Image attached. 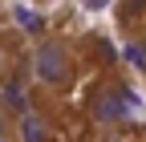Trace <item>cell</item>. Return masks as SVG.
I'll use <instances>...</instances> for the list:
<instances>
[{"mask_svg": "<svg viewBox=\"0 0 146 142\" xmlns=\"http://www.w3.org/2000/svg\"><path fill=\"white\" fill-rule=\"evenodd\" d=\"M12 134H16V114L8 110V102L0 98V142H4V138H12Z\"/></svg>", "mask_w": 146, "mask_h": 142, "instance_id": "277c9868", "label": "cell"}, {"mask_svg": "<svg viewBox=\"0 0 146 142\" xmlns=\"http://www.w3.org/2000/svg\"><path fill=\"white\" fill-rule=\"evenodd\" d=\"M25 77L29 90L41 98H69L81 81V53L61 33H41L33 37L25 53Z\"/></svg>", "mask_w": 146, "mask_h": 142, "instance_id": "6da1fadb", "label": "cell"}, {"mask_svg": "<svg viewBox=\"0 0 146 142\" xmlns=\"http://www.w3.org/2000/svg\"><path fill=\"white\" fill-rule=\"evenodd\" d=\"M16 77V53H12V45L8 41H0V90Z\"/></svg>", "mask_w": 146, "mask_h": 142, "instance_id": "3957f363", "label": "cell"}, {"mask_svg": "<svg viewBox=\"0 0 146 142\" xmlns=\"http://www.w3.org/2000/svg\"><path fill=\"white\" fill-rule=\"evenodd\" d=\"M134 114V94L126 90L118 77H106L94 94H89V118L98 122V126H122L126 118Z\"/></svg>", "mask_w": 146, "mask_h": 142, "instance_id": "7a4b0ae2", "label": "cell"}, {"mask_svg": "<svg viewBox=\"0 0 146 142\" xmlns=\"http://www.w3.org/2000/svg\"><path fill=\"white\" fill-rule=\"evenodd\" d=\"M4 142H21V138H16V134H12V138H4Z\"/></svg>", "mask_w": 146, "mask_h": 142, "instance_id": "5b68a950", "label": "cell"}]
</instances>
